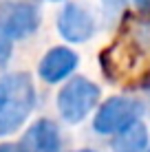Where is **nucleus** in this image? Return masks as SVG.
I'll return each instance as SVG.
<instances>
[{"label":"nucleus","instance_id":"nucleus-1","mask_svg":"<svg viewBox=\"0 0 150 152\" xmlns=\"http://www.w3.org/2000/svg\"><path fill=\"white\" fill-rule=\"evenodd\" d=\"M35 106V86L29 73L15 71L0 77V137L15 132Z\"/></svg>","mask_w":150,"mask_h":152},{"label":"nucleus","instance_id":"nucleus-2","mask_svg":"<svg viewBox=\"0 0 150 152\" xmlns=\"http://www.w3.org/2000/svg\"><path fill=\"white\" fill-rule=\"evenodd\" d=\"M100 86L86 77H71L58 93V113L66 124H82L100 104Z\"/></svg>","mask_w":150,"mask_h":152},{"label":"nucleus","instance_id":"nucleus-3","mask_svg":"<svg viewBox=\"0 0 150 152\" xmlns=\"http://www.w3.org/2000/svg\"><path fill=\"white\" fill-rule=\"evenodd\" d=\"M143 113H146V106L139 99L115 95V97L106 99L97 108L95 119H93V130L100 132V134L121 132L124 128H128V126H132L135 121H139Z\"/></svg>","mask_w":150,"mask_h":152},{"label":"nucleus","instance_id":"nucleus-4","mask_svg":"<svg viewBox=\"0 0 150 152\" xmlns=\"http://www.w3.org/2000/svg\"><path fill=\"white\" fill-rule=\"evenodd\" d=\"M40 9L31 2H7L0 4V35L9 40H24L40 27Z\"/></svg>","mask_w":150,"mask_h":152},{"label":"nucleus","instance_id":"nucleus-5","mask_svg":"<svg viewBox=\"0 0 150 152\" xmlns=\"http://www.w3.org/2000/svg\"><path fill=\"white\" fill-rule=\"evenodd\" d=\"M58 31L66 42H86L95 33V18L84 4L69 2L58 15Z\"/></svg>","mask_w":150,"mask_h":152},{"label":"nucleus","instance_id":"nucleus-6","mask_svg":"<svg viewBox=\"0 0 150 152\" xmlns=\"http://www.w3.org/2000/svg\"><path fill=\"white\" fill-rule=\"evenodd\" d=\"M77 64H80V57H77L75 51H71L69 46H53L40 60L38 75L46 84H58L73 75Z\"/></svg>","mask_w":150,"mask_h":152},{"label":"nucleus","instance_id":"nucleus-7","mask_svg":"<svg viewBox=\"0 0 150 152\" xmlns=\"http://www.w3.org/2000/svg\"><path fill=\"white\" fill-rule=\"evenodd\" d=\"M20 143H22L24 152H60V128L51 119H38L35 124L29 126Z\"/></svg>","mask_w":150,"mask_h":152},{"label":"nucleus","instance_id":"nucleus-8","mask_svg":"<svg viewBox=\"0 0 150 152\" xmlns=\"http://www.w3.org/2000/svg\"><path fill=\"white\" fill-rule=\"evenodd\" d=\"M150 132L148 126L141 124V119L135 121L132 126L124 128L121 132H117V137L110 141L113 152H146L150 148Z\"/></svg>","mask_w":150,"mask_h":152},{"label":"nucleus","instance_id":"nucleus-9","mask_svg":"<svg viewBox=\"0 0 150 152\" xmlns=\"http://www.w3.org/2000/svg\"><path fill=\"white\" fill-rule=\"evenodd\" d=\"M126 4H128V0H102V7H104L106 20L117 18V15L124 11V7H126Z\"/></svg>","mask_w":150,"mask_h":152},{"label":"nucleus","instance_id":"nucleus-10","mask_svg":"<svg viewBox=\"0 0 150 152\" xmlns=\"http://www.w3.org/2000/svg\"><path fill=\"white\" fill-rule=\"evenodd\" d=\"M11 42L13 40L0 35V66H4L9 60H11V55H13V44H11Z\"/></svg>","mask_w":150,"mask_h":152},{"label":"nucleus","instance_id":"nucleus-11","mask_svg":"<svg viewBox=\"0 0 150 152\" xmlns=\"http://www.w3.org/2000/svg\"><path fill=\"white\" fill-rule=\"evenodd\" d=\"M0 152H24L22 143H0Z\"/></svg>","mask_w":150,"mask_h":152},{"label":"nucleus","instance_id":"nucleus-12","mask_svg":"<svg viewBox=\"0 0 150 152\" xmlns=\"http://www.w3.org/2000/svg\"><path fill=\"white\" fill-rule=\"evenodd\" d=\"M132 2H135V7L139 9V11L150 13V0H132Z\"/></svg>","mask_w":150,"mask_h":152},{"label":"nucleus","instance_id":"nucleus-13","mask_svg":"<svg viewBox=\"0 0 150 152\" xmlns=\"http://www.w3.org/2000/svg\"><path fill=\"white\" fill-rule=\"evenodd\" d=\"M77 152H97V150H89V148H84V150H77Z\"/></svg>","mask_w":150,"mask_h":152},{"label":"nucleus","instance_id":"nucleus-14","mask_svg":"<svg viewBox=\"0 0 150 152\" xmlns=\"http://www.w3.org/2000/svg\"><path fill=\"white\" fill-rule=\"evenodd\" d=\"M146 152H150V148H148V150H146Z\"/></svg>","mask_w":150,"mask_h":152}]
</instances>
